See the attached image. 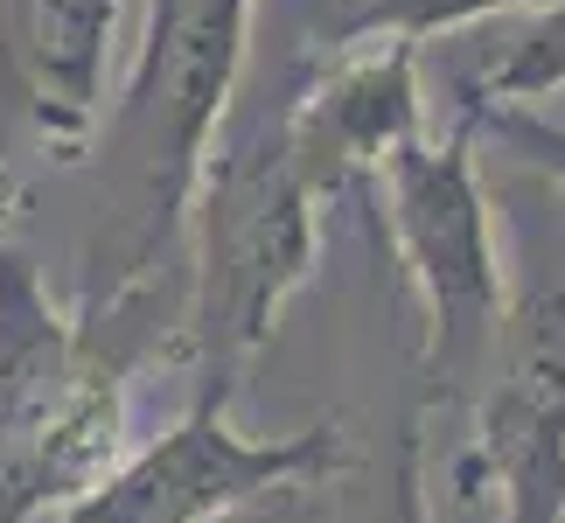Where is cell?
Returning a JSON list of instances; mask_svg holds the SVG:
<instances>
[{"mask_svg":"<svg viewBox=\"0 0 565 523\" xmlns=\"http://www.w3.org/2000/svg\"><path fill=\"white\" fill-rule=\"evenodd\" d=\"M398 523H433L419 489V433H405V453H398Z\"/></svg>","mask_w":565,"mask_h":523,"instance_id":"7c38bea8","label":"cell"},{"mask_svg":"<svg viewBox=\"0 0 565 523\" xmlns=\"http://www.w3.org/2000/svg\"><path fill=\"white\" fill-rule=\"evenodd\" d=\"M252 0H147V35L134 77L113 105L105 154H119L134 182V245H126V287L147 273L168 237L182 231L189 189L216 147L224 105L245 71Z\"/></svg>","mask_w":565,"mask_h":523,"instance_id":"3957f363","label":"cell"},{"mask_svg":"<svg viewBox=\"0 0 565 523\" xmlns=\"http://www.w3.org/2000/svg\"><path fill=\"white\" fill-rule=\"evenodd\" d=\"M391 252L426 308V377L461 384L489 363L495 321H503V266H495L489 195L475 168V126H454L447 140H405L371 168Z\"/></svg>","mask_w":565,"mask_h":523,"instance_id":"277c9868","label":"cell"},{"mask_svg":"<svg viewBox=\"0 0 565 523\" xmlns=\"http://www.w3.org/2000/svg\"><path fill=\"white\" fill-rule=\"evenodd\" d=\"M468 126H489L495 140H510L531 168H545L565 182V126H552L545 113H524V105H482Z\"/></svg>","mask_w":565,"mask_h":523,"instance_id":"8fae6325","label":"cell"},{"mask_svg":"<svg viewBox=\"0 0 565 523\" xmlns=\"http://www.w3.org/2000/svg\"><path fill=\"white\" fill-rule=\"evenodd\" d=\"M552 92H565V0H552L503 56H489V71L468 84V113H482V105H524L531 113Z\"/></svg>","mask_w":565,"mask_h":523,"instance_id":"30bf717a","label":"cell"},{"mask_svg":"<svg viewBox=\"0 0 565 523\" xmlns=\"http://www.w3.org/2000/svg\"><path fill=\"white\" fill-rule=\"evenodd\" d=\"M119 29V0H8L0 29V84L21 98L50 147H84L105 92V50Z\"/></svg>","mask_w":565,"mask_h":523,"instance_id":"ba28073f","label":"cell"},{"mask_svg":"<svg viewBox=\"0 0 565 523\" xmlns=\"http://www.w3.org/2000/svg\"><path fill=\"white\" fill-rule=\"evenodd\" d=\"M342 468H350V447L335 419L252 440L231 426V391L195 384V405L182 419L140 453H126L113 474H98L77 503H63V523H224L279 489Z\"/></svg>","mask_w":565,"mask_h":523,"instance_id":"5b68a950","label":"cell"},{"mask_svg":"<svg viewBox=\"0 0 565 523\" xmlns=\"http://www.w3.org/2000/svg\"><path fill=\"white\" fill-rule=\"evenodd\" d=\"M482 370L461 482L503 495V523H565V287L503 308Z\"/></svg>","mask_w":565,"mask_h":523,"instance_id":"8992f818","label":"cell"},{"mask_svg":"<svg viewBox=\"0 0 565 523\" xmlns=\"http://www.w3.org/2000/svg\"><path fill=\"white\" fill-rule=\"evenodd\" d=\"M182 216L195 231L182 342L203 384L237 398L252 356L279 329V308L321 266V189L300 174L279 126H252L203 154Z\"/></svg>","mask_w":565,"mask_h":523,"instance_id":"7a4b0ae2","label":"cell"},{"mask_svg":"<svg viewBox=\"0 0 565 523\" xmlns=\"http://www.w3.org/2000/svg\"><path fill=\"white\" fill-rule=\"evenodd\" d=\"M134 321L140 279L98 314H63L29 258L0 245V523L77 503L126 461V391L147 356Z\"/></svg>","mask_w":565,"mask_h":523,"instance_id":"6da1fadb","label":"cell"},{"mask_svg":"<svg viewBox=\"0 0 565 523\" xmlns=\"http://www.w3.org/2000/svg\"><path fill=\"white\" fill-rule=\"evenodd\" d=\"M279 140L321 189V203L363 182L391 147L419 140V42L342 50L335 71H321L294 98V113L279 119Z\"/></svg>","mask_w":565,"mask_h":523,"instance_id":"52a82bcc","label":"cell"},{"mask_svg":"<svg viewBox=\"0 0 565 523\" xmlns=\"http://www.w3.org/2000/svg\"><path fill=\"white\" fill-rule=\"evenodd\" d=\"M503 8H531V0H315V35L342 56L363 42H426Z\"/></svg>","mask_w":565,"mask_h":523,"instance_id":"9c48e42d","label":"cell"}]
</instances>
